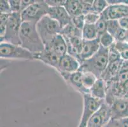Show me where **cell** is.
Listing matches in <instances>:
<instances>
[{
	"mask_svg": "<svg viewBox=\"0 0 128 127\" xmlns=\"http://www.w3.org/2000/svg\"><path fill=\"white\" fill-rule=\"evenodd\" d=\"M35 1L36 0H21V12Z\"/></svg>",
	"mask_w": 128,
	"mask_h": 127,
	"instance_id": "cell-36",
	"label": "cell"
},
{
	"mask_svg": "<svg viewBox=\"0 0 128 127\" xmlns=\"http://www.w3.org/2000/svg\"><path fill=\"white\" fill-rule=\"evenodd\" d=\"M20 45L32 54L45 50V45L36 29V24L23 22L20 31Z\"/></svg>",
	"mask_w": 128,
	"mask_h": 127,
	"instance_id": "cell-1",
	"label": "cell"
},
{
	"mask_svg": "<svg viewBox=\"0 0 128 127\" xmlns=\"http://www.w3.org/2000/svg\"><path fill=\"white\" fill-rule=\"evenodd\" d=\"M83 98V111L80 122L77 127H86L90 118L96 113L104 103V101L98 100L92 97L89 94L82 95Z\"/></svg>",
	"mask_w": 128,
	"mask_h": 127,
	"instance_id": "cell-7",
	"label": "cell"
},
{
	"mask_svg": "<svg viewBox=\"0 0 128 127\" xmlns=\"http://www.w3.org/2000/svg\"><path fill=\"white\" fill-rule=\"evenodd\" d=\"M64 7L71 17L83 15L81 0H66Z\"/></svg>",
	"mask_w": 128,
	"mask_h": 127,
	"instance_id": "cell-19",
	"label": "cell"
},
{
	"mask_svg": "<svg viewBox=\"0 0 128 127\" xmlns=\"http://www.w3.org/2000/svg\"><path fill=\"white\" fill-rule=\"evenodd\" d=\"M100 17L106 20H119L128 17V3L109 4L106 10L100 15Z\"/></svg>",
	"mask_w": 128,
	"mask_h": 127,
	"instance_id": "cell-10",
	"label": "cell"
},
{
	"mask_svg": "<svg viewBox=\"0 0 128 127\" xmlns=\"http://www.w3.org/2000/svg\"><path fill=\"white\" fill-rule=\"evenodd\" d=\"M114 127H128V118L111 120Z\"/></svg>",
	"mask_w": 128,
	"mask_h": 127,
	"instance_id": "cell-34",
	"label": "cell"
},
{
	"mask_svg": "<svg viewBox=\"0 0 128 127\" xmlns=\"http://www.w3.org/2000/svg\"><path fill=\"white\" fill-rule=\"evenodd\" d=\"M72 23L75 27L82 31L84 27L86 24L84 15H80L72 17Z\"/></svg>",
	"mask_w": 128,
	"mask_h": 127,
	"instance_id": "cell-30",
	"label": "cell"
},
{
	"mask_svg": "<svg viewBox=\"0 0 128 127\" xmlns=\"http://www.w3.org/2000/svg\"><path fill=\"white\" fill-rule=\"evenodd\" d=\"M89 94L95 99L104 101L107 94L106 82L102 78L98 79L90 88Z\"/></svg>",
	"mask_w": 128,
	"mask_h": 127,
	"instance_id": "cell-18",
	"label": "cell"
},
{
	"mask_svg": "<svg viewBox=\"0 0 128 127\" xmlns=\"http://www.w3.org/2000/svg\"><path fill=\"white\" fill-rule=\"evenodd\" d=\"M98 39L101 46H103L106 48H108L116 43V39L114 37L108 32L101 35Z\"/></svg>",
	"mask_w": 128,
	"mask_h": 127,
	"instance_id": "cell-24",
	"label": "cell"
},
{
	"mask_svg": "<svg viewBox=\"0 0 128 127\" xmlns=\"http://www.w3.org/2000/svg\"><path fill=\"white\" fill-rule=\"evenodd\" d=\"M48 8L45 0H36L33 4L21 12L22 21L37 24L43 17L48 15Z\"/></svg>",
	"mask_w": 128,
	"mask_h": 127,
	"instance_id": "cell-6",
	"label": "cell"
},
{
	"mask_svg": "<svg viewBox=\"0 0 128 127\" xmlns=\"http://www.w3.org/2000/svg\"><path fill=\"white\" fill-rule=\"evenodd\" d=\"M45 48L51 50L61 57L62 56L68 53L67 43L62 35H57L50 43L45 45Z\"/></svg>",
	"mask_w": 128,
	"mask_h": 127,
	"instance_id": "cell-16",
	"label": "cell"
},
{
	"mask_svg": "<svg viewBox=\"0 0 128 127\" xmlns=\"http://www.w3.org/2000/svg\"><path fill=\"white\" fill-rule=\"evenodd\" d=\"M36 29L45 45L50 43L57 35L60 34L62 28L58 22L47 15L37 23Z\"/></svg>",
	"mask_w": 128,
	"mask_h": 127,
	"instance_id": "cell-3",
	"label": "cell"
},
{
	"mask_svg": "<svg viewBox=\"0 0 128 127\" xmlns=\"http://www.w3.org/2000/svg\"><path fill=\"white\" fill-rule=\"evenodd\" d=\"M100 41L98 38L93 40H84L82 50L78 58V60L81 64L85 60L90 59L100 48Z\"/></svg>",
	"mask_w": 128,
	"mask_h": 127,
	"instance_id": "cell-14",
	"label": "cell"
},
{
	"mask_svg": "<svg viewBox=\"0 0 128 127\" xmlns=\"http://www.w3.org/2000/svg\"><path fill=\"white\" fill-rule=\"evenodd\" d=\"M123 62L124 60L122 59H119L115 62H109L101 78L104 80L106 82L114 81L119 73Z\"/></svg>",
	"mask_w": 128,
	"mask_h": 127,
	"instance_id": "cell-17",
	"label": "cell"
},
{
	"mask_svg": "<svg viewBox=\"0 0 128 127\" xmlns=\"http://www.w3.org/2000/svg\"><path fill=\"white\" fill-rule=\"evenodd\" d=\"M63 80L68 85L77 91L82 95L89 94L83 87L82 83V72L77 71L70 74H60Z\"/></svg>",
	"mask_w": 128,
	"mask_h": 127,
	"instance_id": "cell-13",
	"label": "cell"
},
{
	"mask_svg": "<svg viewBox=\"0 0 128 127\" xmlns=\"http://www.w3.org/2000/svg\"><path fill=\"white\" fill-rule=\"evenodd\" d=\"M48 7L62 6L64 4L66 0H45Z\"/></svg>",
	"mask_w": 128,
	"mask_h": 127,
	"instance_id": "cell-35",
	"label": "cell"
},
{
	"mask_svg": "<svg viewBox=\"0 0 128 127\" xmlns=\"http://www.w3.org/2000/svg\"><path fill=\"white\" fill-rule=\"evenodd\" d=\"M107 21L108 20H106L100 17V20L95 24L98 38L101 35L107 32Z\"/></svg>",
	"mask_w": 128,
	"mask_h": 127,
	"instance_id": "cell-29",
	"label": "cell"
},
{
	"mask_svg": "<svg viewBox=\"0 0 128 127\" xmlns=\"http://www.w3.org/2000/svg\"><path fill=\"white\" fill-rule=\"evenodd\" d=\"M120 28L121 27L118 22V20H110L107 21V32L113 36L114 38L120 29Z\"/></svg>",
	"mask_w": 128,
	"mask_h": 127,
	"instance_id": "cell-25",
	"label": "cell"
},
{
	"mask_svg": "<svg viewBox=\"0 0 128 127\" xmlns=\"http://www.w3.org/2000/svg\"><path fill=\"white\" fill-rule=\"evenodd\" d=\"M103 127H114V126H113L112 123V122H111V120H110L108 123H107V124L105 126H104Z\"/></svg>",
	"mask_w": 128,
	"mask_h": 127,
	"instance_id": "cell-39",
	"label": "cell"
},
{
	"mask_svg": "<svg viewBox=\"0 0 128 127\" xmlns=\"http://www.w3.org/2000/svg\"><path fill=\"white\" fill-rule=\"evenodd\" d=\"M0 57L3 59L32 60L34 55L21 45L3 42L0 44Z\"/></svg>",
	"mask_w": 128,
	"mask_h": 127,
	"instance_id": "cell-5",
	"label": "cell"
},
{
	"mask_svg": "<svg viewBox=\"0 0 128 127\" xmlns=\"http://www.w3.org/2000/svg\"><path fill=\"white\" fill-rule=\"evenodd\" d=\"M118 22H119L121 28L128 31V17H126V18L119 20Z\"/></svg>",
	"mask_w": 128,
	"mask_h": 127,
	"instance_id": "cell-37",
	"label": "cell"
},
{
	"mask_svg": "<svg viewBox=\"0 0 128 127\" xmlns=\"http://www.w3.org/2000/svg\"><path fill=\"white\" fill-rule=\"evenodd\" d=\"M112 120L110 107L105 102L90 118L86 127H103Z\"/></svg>",
	"mask_w": 128,
	"mask_h": 127,
	"instance_id": "cell-9",
	"label": "cell"
},
{
	"mask_svg": "<svg viewBox=\"0 0 128 127\" xmlns=\"http://www.w3.org/2000/svg\"><path fill=\"white\" fill-rule=\"evenodd\" d=\"M85 23L86 24H91L95 25L100 18V15L94 13H89L84 15Z\"/></svg>",
	"mask_w": 128,
	"mask_h": 127,
	"instance_id": "cell-31",
	"label": "cell"
},
{
	"mask_svg": "<svg viewBox=\"0 0 128 127\" xmlns=\"http://www.w3.org/2000/svg\"><path fill=\"white\" fill-rule=\"evenodd\" d=\"M48 15L59 23L60 27L64 28L72 22V17L64 6L49 7Z\"/></svg>",
	"mask_w": 128,
	"mask_h": 127,
	"instance_id": "cell-12",
	"label": "cell"
},
{
	"mask_svg": "<svg viewBox=\"0 0 128 127\" xmlns=\"http://www.w3.org/2000/svg\"><path fill=\"white\" fill-rule=\"evenodd\" d=\"M12 13H21V0H9Z\"/></svg>",
	"mask_w": 128,
	"mask_h": 127,
	"instance_id": "cell-33",
	"label": "cell"
},
{
	"mask_svg": "<svg viewBox=\"0 0 128 127\" xmlns=\"http://www.w3.org/2000/svg\"><path fill=\"white\" fill-rule=\"evenodd\" d=\"M0 11H1V13H12L9 0H1L0 1Z\"/></svg>",
	"mask_w": 128,
	"mask_h": 127,
	"instance_id": "cell-32",
	"label": "cell"
},
{
	"mask_svg": "<svg viewBox=\"0 0 128 127\" xmlns=\"http://www.w3.org/2000/svg\"><path fill=\"white\" fill-rule=\"evenodd\" d=\"M11 14V13H10ZM10 14L1 13L0 15V39L3 38L5 34L8 20Z\"/></svg>",
	"mask_w": 128,
	"mask_h": 127,
	"instance_id": "cell-28",
	"label": "cell"
},
{
	"mask_svg": "<svg viewBox=\"0 0 128 127\" xmlns=\"http://www.w3.org/2000/svg\"><path fill=\"white\" fill-rule=\"evenodd\" d=\"M108 4H118L128 3V0H107Z\"/></svg>",
	"mask_w": 128,
	"mask_h": 127,
	"instance_id": "cell-38",
	"label": "cell"
},
{
	"mask_svg": "<svg viewBox=\"0 0 128 127\" xmlns=\"http://www.w3.org/2000/svg\"><path fill=\"white\" fill-rule=\"evenodd\" d=\"M98 78L90 72H82V83L84 88L89 94L90 88L96 83Z\"/></svg>",
	"mask_w": 128,
	"mask_h": 127,
	"instance_id": "cell-21",
	"label": "cell"
},
{
	"mask_svg": "<svg viewBox=\"0 0 128 127\" xmlns=\"http://www.w3.org/2000/svg\"><path fill=\"white\" fill-rule=\"evenodd\" d=\"M116 46L120 54L121 59L123 60H128V43L116 42Z\"/></svg>",
	"mask_w": 128,
	"mask_h": 127,
	"instance_id": "cell-27",
	"label": "cell"
},
{
	"mask_svg": "<svg viewBox=\"0 0 128 127\" xmlns=\"http://www.w3.org/2000/svg\"><path fill=\"white\" fill-rule=\"evenodd\" d=\"M128 80V60H124L122 66L121 67L120 70L116 78L114 80V82L118 83H123ZM107 83V82H106Z\"/></svg>",
	"mask_w": 128,
	"mask_h": 127,
	"instance_id": "cell-22",
	"label": "cell"
},
{
	"mask_svg": "<svg viewBox=\"0 0 128 127\" xmlns=\"http://www.w3.org/2000/svg\"><path fill=\"white\" fill-rule=\"evenodd\" d=\"M22 22L21 13H12L8 20L4 36L0 39V42L20 45V31Z\"/></svg>",
	"mask_w": 128,
	"mask_h": 127,
	"instance_id": "cell-4",
	"label": "cell"
},
{
	"mask_svg": "<svg viewBox=\"0 0 128 127\" xmlns=\"http://www.w3.org/2000/svg\"><path fill=\"white\" fill-rule=\"evenodd\" d=\"M108 5L106 0H94L92 6L91 12L101 15L108 6Z\"/></svg>",
	"mask_w": 128,
	"mask_h": 127,
	"instance_id": "cell-23",
	"label": "cell"
},
{
	"mask_svg": "<svg viewBox=\"0 0 128 127\" xmlns=\"http://www.w3.org/2000/svg\"><path fill=\"white\" fill-rule=\"evenodd\" d=\"M80 63L77 59L68 53L60 58L57 71L59 74H70L78 71Z\"/></svg>",
	"mask_w": 128,
	"mask_h": 127,
	"instance_id": "cell-11",
	"label": "cell"
},
{
	"mask_svg": "<svg viewBox=\"0 0 128 127\" xmlns=\"http://www.w3.org/2000/svg\"><path fill=\"white\" fill-rule=\"evenodd\" d=\"M108 62H112L119 59H122L119 51L116 46V43L108 48Z\"/></svg>",
	"mask_w": 128,
	"mask_h": 127,
	"instance_id": "cell-26",
	"label": "cell"
},
{
	"mask_svg": "<svg viewBox=\"0 0 128 127\" xmlns=\"http://www.w3.org/2000/svg\"><path fill=\"white\" fill-rule=\"evenodd\" d=\"M108 63V48L100 46L99 50L92 57L80 64L79 71L90 72L98 78H101Z\"/></svg>",
	"mask_w": 128,
	"mask_h": 127,
	"instance_id": "cell-2",
	"label": "cell"
},
{
	"mask_svg": "<svg viewBox=\"0 0 128 127\" xmlns=\"http://www.w3.org/2000/svg\"><path fill=\"white\" fill-rule=\"evenodd\" d=\"M82 34L84 40H93L98 38L95 25L85 24L82 31Z\"/></svg>",
	"mask_w": 128,
	"mask_h": 127,
	"instance_id": "cell-20",
	"label": "cell"
},
{
	"mask_svg": "<svg viewBox=\"0 0 128 127\" xmlns=\"http://www.w3.org/2000/svg\"><path fill=\"white\" fill-rule=\"evenodd\" d=\"M104 102L110 107L112 120L128 118V98L113 97L106 98Z\"/></svg>",
	"mask_w": 128,
	"mask_h": 127,
	"instance_id": "cell-8",
	"label": "cell"
},
{
	"mask_svg": "<svg viewBox=\"0 0 128 127\" xmlns=\"http://www.w3.org/2000/svg\"><path fill=\"white\" fill-rule=\"evenodd\" d=\"M34 60H38L42 62L45 64L48 65L57 70L58 67L60 57L49 49L45 48L43 52L40 53L33 54Z\"/></svg>",
	"mask_w": 128,
	"mask_h": 127,
	"instance_id": "cell-15",
	"label": "cell"
}]
</instances>
